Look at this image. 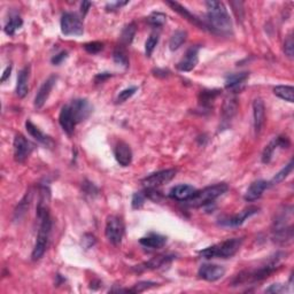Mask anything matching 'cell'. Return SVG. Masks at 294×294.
<instances>
[{
  "instance_id": "cell-1",
  "label": "cell",
  "mask_w": 294,
  "mask_h": 294,
  "mask_svg": "<svg viewBox=\"0 0 294 294\" xmlns=\"http://www.w3.org/2000/svg\"><path fill=\"white\" fill-rule=\"evenodd\" d=\"M49 199V191L46 187H43L41 193V200L37 206V217L39 220V229L37 239H36V244L32 250L31 259L34 261H37L42 259L47 249L49 236H51L52 231V219L51 214H49V209L47 206Z\"/></svg>"
},
{
  "instance_id": "cell-2",
  "label": "cell",
  "mask_w": 294,
  "mask_h": 294,
  "mask_svg": "<svg viewBox=\"0 0 294 294\" xmlns=\"http://www.w3.org/2000/svg\"><path fill=\"white\" fill-rule=\"evenodd\" d=\"M207 7V29L215 34H230L232 30V22L226 5L222 1L210 0L206 1Z\"/></svg>"
},
{
  "instance_id": "cell-3",
  "label": "cell",
  "mask_w": 294,
  "mask_h": 294,
  "mask_svg": "<svg viewBox=\"0 0 294 294\" xmlns=\"http://www.w3.org/2000/svg\"><path fill=\"white\" fill-rule=\"evenodd\" d=\"M285 255L286 254L284 253H277L275 256H272L271 259L268 261V262L263 264V266L259 267L257 269L245 270V271L238 273V275L234 277V279L232 280V286L243 285V284H252L268 278L271 273L276 271L277 268H279L278 266L280 260H282Z\"/></svg>"
},
{
  "instance_id": "cell-4",
  "label": "cell",
  "mask_w": 294,
  "mask_h": 294,
  "mask_svg": "<svg viewBox=\"0 0 294 294\" xmlns=\"http://www.w3.org/2000/svg\"><path fill=\"white\" fill-rule=\"evenodd\" d=\"M243 238H231L222 243L199 250V255L206 260L210 259H230L240 249L243 245Z\"/></svg>"
},
{
  "instance_id": "cell-5",
  "label": "cell",
  "mask_w": 294,
  "mask_h": 294,
  "mask_svg": "<svg viewBox=\"0 0 294 294\" xmlns=\"http://www.w3.org/2000/svg\"><path fill=\"white\" fill-rule=\"evenodd\" d=\"M289 208L290 209L287 210L286 207H284V209L277 214L276 219L273 221L272 238L273 242L279 245H287L293 239L292 224H286L287 220H292V207Z\"/></svg>"
},
{
  "instance_id": "cell-6",
  "label": "cell",
  "mask_w": 294,
  "mask_h": 294,
  "mask_svg": "<svg viewBox=\"0 0 294 294\" xmlns=\"http://www.w3.org/2000/svg\"><path fill=\"white\" fill-rule=\"evenodd\" d=\"M229 190V186L226 183H219L211 186L204 187V190L196 191V193L186 201L187 206L190 207H204L213 203L217 198L223 196L226 191Z\"/></svg>"
},
{
  "instance_id": "cell-7",
  "label": "cell",
  "mask_w": 294,
  "mask_h": 294,
  "mask_svg": "<svg viewBox=\"0 0 294 294\" xmlns=\"http://www.w3.org/2000/svg\"><path fill=\"white\" fill-rule=\"evenodd\" d=\"M124 222L120 216L112 215L107 219L105 227V236L112 245L118 246L122 243L124 236Z\"/></svg>"
},
{
  "instance_id": "cell-8",
  "label": "cell",
  "mask_w": 294,
  "mask_h": 294,
  "mask_svg": "<svg viewBox=\"0 0 294 294\" xmlns=\"http://www.w3.org/2000/svg\"><path fill=\"white\" fill-rule=\"evenodd\" d=\"M61 32L65 36L83 35V22L76 13L66 12L61 16Z\"/></svg>"
},
{
  "instance_id": "cell-9",
  "label": "cell",
  "mask_w": 294,
  "mask_h": 294,
  "mask_svg": "<svg viewBox=\"0 0 294 294\" xmlns=\"http://www.w3.org/2000/svg\"><path fill=\"white\" fill-rule=\"evenodd\" d=\"M176 169H166L157 171V173H153L143 178V180H141V184H143L146 189H157L158 186H162V185L169 183V181L176 176Z\"/></svg>"
},
{
  "instance_id": "cell-10",
  "label": "cell",
  "mask_w": 294,
  "mask_h": 294,
  "mask_svg": "<svg viewBox=\"0 0 294 294\" xmlns=\"http://www.w3.org/2000/svg\"><path fill=\"white\" fill-rule=\"evenodd\" d=\"M14 158L16 162L23 163L24 161L30 157V154L34 151V144L30 143L26 138L21 134H18L14 138Z\"/></svg>"
},
{
  "instance_id": "cell-11",
  "label": "cell",
  "mask_w": 294,
  "mask_h": 294,
  "mask_svg": "<svg viewBox=\"0 0 294 294\" xmlns=\"http://www.w3.org/2000/svg\"><path fill=\"white\" fill-rule=\"evenodd\" d=\"M259 208L255 206L247 207L245 209L240 211L239 214H236L233 216H226L223 219H220V224L223 226H229V227H238L243 226L246 222V220H249V217L259 213Z\"/></svg>"
},
{
  "instance_id": "cell-12",
  "label": "cell",
  "mask_w": 294,
  "mask_h": 294,
  "mask_svg": "<svg viewBox=\"0 0 294 294\" xmlns=\"http://www.w3.org/2000/svg\"><path fill=\"white\" fill-rule=\"evenodd\" d=\"M69 106H70L71 113L74 115L76 123H81V122L87 120L92 114V111H93V107L87 99H75Z\"/></svg>"
},
{
  "instance_id": "cell-13",
  "label": "cell",
  "mask_w": 294,
  "mask_h": 294,
  "mask_svg": "<svg viewBox=\"0 0 294 294\" xmlns=\"http://www.w3.org/2000/svg\"><path fill=\"white\" fill-rule=\"evenodd\" d=\"M226 275V268L219 264L204 263L201 264L198 270V276L207 282H216Z\"/></svg>"
},
{
  "instance_id": "cell-14",
  "label": "cell",
  "mask_w": 294,
  "mask_h": 294,
  "mask_svg": "<svg viewBox=\"0 0 294 294\" xmlns=\"http://www.w3.org/2000/svg\"><path fill=\"white\" fill-rule=\"evenodd\" d=\"M57 79H58V77L55 75L49 76V77L46 79L44 83H43L42 87L39 88L37 94H36L35 102H34L35 107L37 108V110H41L43 106L45 105L46 100H47L49 94H51L52 89L54 88L55 83H57Z\"/></svg>"
},
{
  "instance_id": "cell-15",
  "label": "cell",
  "mask_w": 294,
  "mask_h": 294,
  "mask_svg": "<svg viewBox=\"0 0 294 294\" xmlns=\"http://www.w3.org/2000/svg\"><path fill=\"white\" fill-rule=\"evenodd\" d=\"M199 46H192L185 53L184 58L177 64V69L181 71H191L199 62Z\"/></svg>"
},
{
  "instance_id": "cell-16",
  "label": "cell",
  "mask_w": 294,
  "mask_h": 294,
  "mask_svg": "<svg viewBox=\"0 0 294 294\" xmlns=\"http://www.w3.org/2000/svg\"><path fill=\"white\" fill-rule=\"evenodd\" d=\"M59 123H60L62 130H64L68 136H71L75 131L76 121L74 115L71 113L70 106L66 105L61 108L60 115H59Z\"/></svg>"
},
{
  "instance_id": "cell-17",
  "label": "cell",
  "mask_w": 294,
  "mask_h": 294,
  "mask_svg": "<svg viewBox=\"0 0 294 294\" xmlns=\"http://www.w3.org/2000/svg\"><path fill=\"white\" fill-rule=\"evenodd\" d=\"M114 157L120 166L128 167L132 161V151L129 144L123 140L117 141L114 147Z\"/></svg>"
},
{
  "instance_id": "cell-18",
  "label": "cell",
  "mask_w": 294,
  "mask_h": 294,
  "mask_svg": "<svg viewBox=\"0 0 294 294\" xmlns=\"http://www.w3.org/2000/svg\"><path fill=\"white\" fill-rule=\"evenodd\" d=\"M264 120H266V107L262 99L257 98L253 102V124L255 135H259L262 130Z\"/></svg>"
},
{
  "instance_id": "cell-19",
  "label": "cell",
  "mask_w": 294,
  "mask_h": 294,
  "mask_svg": "<svg viewBox=\"0 0 294 294\" xmlns=\"http://www.w3.org/2000/svg\"><path fill=\"white\" fill-rule=\"evenodd\" d=\"M270 186L269 181H254L249 185V190L246 191L245 193V200L249 201V203H252V201H255L257 199H260L261 197H262V194L264 193V191H266L268 187Z\"/></svg>"
},
{
  "instance_id": "cell-20",
  "label": "cell",
  "mask_w": 294,
  "mask_h": 294,
  "mask_svg": "<svg viewBox=\"0 0 294 294\" xmlns=\"http://www.w3.org/2000/svg\"><path fill=\"white\" fill-rule=\"evenodd\" d=\"M139 244L145 249H160L167 244V237L158 233H150L139 239Z\"/></svg>"
},
{
  "instance_id": "cell-21",
  "label": "cell",
  "mask_w": 294,
  "mask_h": 294,
  "mask_svg": "<svg viewBox=\"0 0 294 294\" xmlns=\"http://www.w3.org/2000/svg\"><path fill=\"white\" fill-rule=\"evenodd\" d=\"M25 129H26V131H28V134L30 135L32 138H35L38 143L43 144L44 146L48 147V148H52L53 146H54V141L52 140V138L46 136L45 134H43V132L39 130V129L36 127V125L32 123L31 121L28 120L25 122Z\"/></svg>"
},
{
  "instance_id": "cell-22",
  "label": "cell",
  "mask_w": 294,
  "mask_h": 294,
  "mask_svg": "<svg viewBox=\"0 0 294 294\" xmlns=\"http://www.w3.org/2000/svg\"><path fill=\"white\" fill-rule=\"evenodd\" d=\"M196 191L197 190L194 189L193 186H191V185L181 184L176 185V186L170 190L169 197L177 201H187L194 193H196Z\"/></svg>"
},
{
  "instance_id": "cell-23",
  "label": "cell",
  "mask_w": 294,
  "mask_h": 294,
  "mask_svg": "<svg viewBox=\"0 0 294 294\" xmlns=\"http://www.w3.org/2000/svg\"><path fill=\"white\" fill-rule=\"evenodd\" d=\"M167 5H169L171 8L174 9V11H176L178 14H181V16H184L185 19L189 20V21L191 23H193V24H196L199 26L200 29H204V30H207V25H206V22L201 21L200 19H198L196 15H193L192 13H190L189 11H187L186 8L183 7V6L178 4V2H175V1H167Z\"/></svg>"
},
{
  "instance_id": "cell-24",
  "label": "cell",
  "mask_w": 294,
  "mask_h": 294,
  "mask_svg": "<svg viewBox=\"0 0 294 294\" xmlns=\"http://www.w3.org/2000/svg\"><path fill=\"white\" fill-rule=\"evenodd\" d=\"M29 75L30 67L22 68L18 76V84H16V94L19 98H24L29 91Z\"/></svg>"
},
{
  "instance_id": "cell-25",
  "label": "cell",
  "mask_w": 294,
  "mask_h": 294,
  "mask_svg": "<svg viewBox=\"0 0 294 294\" xmlns=\"http://www.w3.org/2000/svg\"><path fill=\"white\" fill-rule=\"evenodd\" d=\"M238 110V102L236 98H229L224 101L222 110V120L224 123L232 120Z\"/></svg>"
},
{
  "instance_id": "cell-26",
  "label": "cell",
  "mask_w": 294,
  "mask_h": 294,
  "mask_svg": "<svg viewBox=\"0 0 294 294\" xmlns=\"http://www.w3.org/2000/svg\"><path fill=\"white\" fill-rule=\"evenodd\" d=\"M174 255H158L155 256L153 259L145 262L143 266H140L144 270H150V269H158L161 267L166 266L167 263H169L170 261L174 260Z\"/></svg>"
},
{
  "instance_id": "cell-27",
  "label": "cell",
  "mask_w": 294,
  "mask_h": 294,
  "mask_svg": "<svg viewBox=\"0 0 294 294\" xmlns=\"http://www.w3.org/2000/svg\"><path fill=\"white\" fill-rule=\"evenodd\" d=\"M249 72H237V74L229 75L226 79V89H237L240 85L245 83V81L249 78Z\"/></svg>"
},
{
  "instance_id": "cell-28",
  "label": "cell",
  "mask_w": 294,
  "mask_h": 294,
  "mask_svg": "<svg viewBox=\"0 0 294 294\" xmlns=\"http://www.w3.org/2000/svg\"><path fill=\"white\" fill-rule=\"evenodd\" d=\"M136 31H137V26L135 22H131V23H129L128 25H125L124 29L121 32V37H120L121 44L123 46L130 45L132 41H134V37H135V35H136Z\"/></svg>"
},
{
  "instance_id": "cell-29",
  "label": "cell",
  "mask_w": 294,
  "mask_h": 294,
  "mask_svg": "<svg viewBox=\"0 0 294 294\" xmlns=\"http://www.w3.org/2000/svg\"><path fill=\"white\" fill-rule=\"evenodd\" d=\"M273 93L285 101H294V88L290 85H278V87L273 88Z\"/></svg>"
},
{
  "instance_id": "cell-30",
  "label": "cell",
  "mask_w": 294,
  "mask_h": 294,
  "mask_svg": "<svg viewBox=\"0 0 294 294\" xmlns=\"http://www.w3.org/2000/svg\"><path fill=\"white\" fill-rule=\"evenodd\" d=\"M31 196H32L31 191L29 190L25 196L23 197V199L20 201L18 207H16V209L14 211V220L16 221L21 220L22 216L25 214V211L29 209V204H30V201H31Z\"/></svg>"
},
{
  "instance_id": "cell-31",
  "label": "cell",
  "mask_w": 294,
  "mask_h": 294,
  "mask_svg": "<svg viewBox=\"0 0 294 294\" xmlns=\"http://www.w3.org/2000/svg\"><path fill=\"white\" fill-rule=\"evenodd\" d=\"M187 39V32L185 30H177L173 36L170 37L169 41V48L171 51H176L181 47V45L186 42Z\"/></svg>"
},
{
  "instance_id": "cell-32",
  "label": "cell",
  "mask_w": 294,
  "mask_h": 294,
  "mask_svg": "<svg viewBox=\"0 0 294 294\" xmlns=\"http://www.w3.org/2000/svg\"><path fill=\"white\" fill-rule=\"evenodd\" d=\"M22 24H23V21L19 15L11 16V18H9V21L5 24V28H4L5 34L8 36L15 35V32L21 28Z\"/></svg>"
},
{
  "instance_id": "cell-33",
  "label": "cell",
  "mask_w": 294,
  "mask_h": 294,
  "mask_svg": "<svg viewBox=\"0 0 294 294\" xmlns=\"http://www.w3.org/2000/svg\"><path fill=\"white\" fill-rule=\"evenodd\" d=\"M292 170H293V160H291L290 162L287 163L286 166L279 171V173H277L275 175V177H273L271 180V181H270V185L278 184V183H280V181H283L287 176H289L291 173H292Z\"/></svg>"
},
{
  "instance_id": "cell-34",
  "label": "cell",
  "mask_w": 294,
  "mask_h": 294,
  "mask_svg": "<svg viewBox=\"0 0 294 294\" xmlns=\"http://www.w3.org/2000/svg\"><path fill=\"white\" fill-rule=\"evenodd\" d=\"M277 147H279V144H278V139L275 138L271 143H270L269 145H267L266 148H264L263 154H262V162L263 163H269L270 161H271L272 155H273V153H275Z\"/></svg>"
},
{
  "instance_id": "cell-35",
  "label": "cell",
  "mask_w": 294,
  "mask_h": 294,
  "mask_svg": "<svg viewBox=\"0 0 294 294\" xmlns=\"http://www.w3.org/2000/svg\"><path fill=\"white\" fill-rule=\"evenodd\" d=\"M113 59H114L115 64H117L118 66H123L124 68L129 67L128 55L122 47H117L116 49H115L114 54H113Z\"/></svg>"
},
{
  "instance_id": "cell-36",
  "label": "cell",
  "mask_w": 294,
  "mask_h": 294,
  "mask_svg": "<svg viewBox=\"0 0 294 294\" xmlns=\"http://www.w3.org/2000/svg\"><path fill=\"white\" fill-rule=\"evenodd\" d=\"M158 43V34L153 32V34H151L150 37L147 38L146 43H145V52H146L147 57H151L152 53H153L155 47H157Z\"/></svg>"
},
{
  "instance_id": "cell-37",
  "label": "cell",
  "mask_w": 294,
  "mask_h": 294,
  "mask_svg": "<svg viewBox=\"0 0 294 294\" xmlns=\"http://www.w3.org/2000/svg\"><path fill=\"white\" fill-rule=\"evenodd\" d=\"M147 21L151 25L158 28V26H162L164 23H166V15L160 12H153L150 16H148Z\"/></svg>"
},
{
  "instance_id": "cell-38",
  "label": "cell",
  "mask_w": 294,
  "mask_h": 294,
  "mask_svg": "<svg viewBox=\"0 0 294 294\" xmlns=\"http://www.w3.org/2000/svg\"><path fill=\"white\" fill-rule=\"evenodd\" d=\"M137 90H138L137 87H130V88L124 89V90H122L120 92V94L117 95L116 102H117V104H122V102L127 101L128 99H130L132 95L136 93Z\"/></svg>"
},
{
  "instance_id": "cell-39",
  "label": "cell",
  "mask_w": 294,
  "mask_h": 294,
  "mask_svg": "<svg viewBox=\"0 0 294 294\" xmlns=\"http://www.w3.org/2000/svg\"><path fill=\"white\" fill-rule=\"evenodd\" d=\"M146 194L143 192H137L132 196V200H131V204L134 209H140L141 207L144 206L145 201H146Z\"/></svg>"
},
{
  "instance_id": "cell-40",
  "label": "cell",
  "mask_w": 294,
  "mask_h": 294,
  "mask_svg": "<svg viewBox=\"0 0 294 294\" xmlns=\"http://www.w3.org/2000/svg\"><path fill=\"white\" fill-rule=\"evenodd\" d=\"M158 284L154 283V282H139V283H137L134 287H132V289H129L127 291H128V292L140 293V292H144V291H146L148 289H151V287H154V286H158Z\"/></svg>"
},
{
  "instance_id": "cell-41",
  "label": "cell",
  "mask_w": 294,
  "mask_h": 294,
  "mask_svg": "<svg viewBox=\"0 0 294 294\" xmlns=\"http://www.w3.org/2000/svg\"><path fill=\"white\" fill-rule=\"evenodd\" d=\"M84 48L85 51L90 53V54H98V53L102 51V48H104V44H102L101 42L87 43V44L84 45Z\"/></svg>"
},
{
  "instance_id": "cell-42",
  "label": "cell",
  "mask_w": 294,
  "mask_h": 294,
  "mask_svg": "<svg viewBox=\"0 0 294 294\" xmlns=\"http://www.w3.org/2000/svg\"><path fill=\"white\" fill-rule=\"evenodd\" d=\"M219 90H213V91H203L200 94V101L204 105H208L210 101H213L214 99L217 97L219 94Z\"/></svg>"
},
{
  "instance_id": "cell-43",
  "label": "cell",
  "mask_w": 294,
  "mask_h": 294,
  "mask_svg": "<svg viewBox=\"0 0 294 294\" xmlns=\"http://www.w3.org/2000/svg\"><path fill=\"white\" fill-rule=\"evenodd\" d=\"M284 52H285V54L290 59L293 58V54H294V43H293V37H292V36H289V37H287V39L285 41V44H284Z\"/></svg>"
},
{
  "instance_id": "cell-44",
  "label": "cell",
  "mask_w": 294,
  "mask_h": 294,
  "mask_svg": "<svg viewBox=\"0 0 294 294\" xmlns=\"http://www.w3.org/2000/svg\"><path fill=\"white\" fill-rule=\"evenodd\" d=\"M68 57V52L67 51H62L59 53V54L54 55V57L52 58V64L55 65V66H59L60 64H62L66 59H67Z\"/></svg>"
},
{
  "instance_id": "cell-45",
  "label": "cell",
  "mask_w": 294,
  "mask_h": 294,
  "mask_svg": "<svg viewBox=\"0 0 294 294\" xmlns=\"http://www.w3.org/2000/svg\"><path fill=\"white\" fill-rule=\"evenodd\" d=\"M82 244H83V246L87 249H91V247L93 246L94 244H95V238H94V236H92V234H89V233L85 234V236L83 237V240H82Z\"/></svg>"
},
{
  "instance_id": "cell-46",
  "label": "cell",
  "mask_w": 294,
  "mask_h": 294,
  "mask_svg": "<svg viewBox=\"0 0 294 294\" xmlns=\"http://www.w3.org/2000/svg\"><path fill=\"white\" fill-rule=\"evenodd\" d=\"M286 291V287L282 284H272L271 286L266 290L267 293H284Z\"/></svg>"
},
{
  "instance_id": "cell-47",
  "label": "cell",
  "mask_w": 294,
  "mask_h": 294,
  "mask_svg": "<svg viewBox=\"0 0 294 294\" xmlns=\"http://www.w3.org/2000/svg\"><path fill=\"white\" fill-rule=\"evenodd\" d=\"M129 1H116V2H112V4H108L106 6V9H107L108 12H113L116 11V9H120L121 7H123V6L128 5Z\"/></svg>"
},
{
  "instance_id": "cell-48",
  "label": "cell",
  "mask_w": 294,
  "mask_h": 294,
  "mask_svg": "<svg viewBox=\"0 0 294 294\" xmlns=\"http://www.w3.org/2000/svg\"><path fill=\"white\" fill-rule=\"evenodd\" d=\"M110 77H112V74L110 72H100V74H98L94 77V82L95 83H102V82H105L106 79H108Z\"/></svg>"
},
{
  "instance_id": "cell-49",
  "label": "cell",
  "mask_w": 294,
  "mask_h": 294,
  "mask_svg": "<svg viewBox=\"0 0 294 294\" xmlns=\"http://www.w3.org/2000/svg\"><path fill=\"white\" fill-rule=\"evenodd\" d=\"M91 2L90 1H83L82 2V5H81V12H82V14H83V16L84 15H87V13L89 12V9H90V7H91Z\"/></svg>"
},
{
  "instance_id": "cell-50",
  "label": "cell",
  "mask_w": 294,
  "mask_h": 294,
  "mask_svg": "<svg viewBox=\"0 0 294 294\" xmlns=\"http://www.w3.org/2000/svg\"><path fill=\"white\" fill-rule=\"evenodd\" d=\"M11 72H12V66L9 65L8 67L5 69L4 74H2V76H1V82H2V83H4V82L9 77V76H11Z\"/></svg>"
}]
</instances>
